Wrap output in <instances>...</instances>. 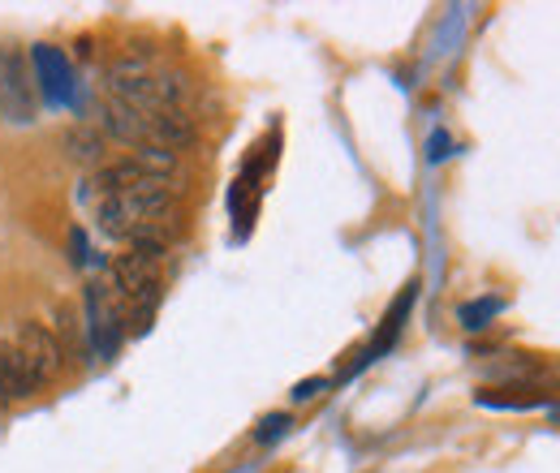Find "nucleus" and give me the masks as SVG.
I'll return each mask as SVG.
<instances>
[{
    "label": "nucleus",
    "mask_w": 560,
    "mask_h": 473,
    "mask_svg": "<svg viewBox=\"0 0 560 473\" xmlns=\"http://www.w3.org/2000/svg\"><path fill=\"white\" fill-rule=\"evenodd\" d=\"M177 211V194L168 190V181H147L135 186L117 199L95 206V228L108 237V241H130V233L142 224H168Z\"/></svg>",
    "instance_id": "obj_1"
},
{
    "label": "nucleus",
    "mask_w": 560,
    "mask_h": 473,
    "mask_svg": "<svg viewBox=\"0 0 560 473\" xmlns=\"http://www.w3.org/2000/svg\"><path fill=\"white\" fill-rule=\"evenodd\" d=\"M86 336H91V344H95L104 357H113L117 344L126 340V310H121V297H117L113 284H104V280H91V284H86Z\"/></svg>",
    "instance_id": "obj_2"
},
{
    "label": "nucleus",
    "mask_w": 560,
    "mask_h": 473,
    "mask_svg": "<svg viewBox=\"0 0 560 473\" xmlns=\"http://www.w3.org/2000/svg\"><path fill=\"white\" fill-rule=\"evenodd\" d=\"M0 113L13 126H31L35 121V86H31L22 52H13V48L0 52Z\"/></svg>",
    "instance_id": "obj_3"
},
{
    "label": "nucleus",
    "mask_w": 560,
    "mask_h": 473,
    "mask_svg": "<svg viewBox=\"0 0 560 473\" xmlns=\"http://www.w3.org/2000/svg\"><path fill=\"white\" fill-rule=\"evenodd\" d=\"M13 344L22 348V357L31 362V370H35V379L39 383H52V375L61 370V344H57V336H52V328L44 323V319H26L22 328H18V336H13Z\"/></svg>",
    "instance_id": "obj_4"
},
{
    "label": "nucleus",
    "mask_w": 560,
    "mask_h": 473,
    "mask_svg": "<svg viewBox=\"0 0 560 473\" xmlns=\"http://www.w3.org/2000/svg\"><path fill=\"white\" fill-rule=\"evenodd\" d=\"M95 130L104 138H113V142H121V146H135V151L151 142V138H147V113L130 108V104L117 99V95H104V99H100Z\"/></svg>",
    "instance_id": "obj_5"
},
{
    "label": "nucleus",
    "mask_w": 560,
    "mask_h": 473,
    "mask_svg": "<svg viewBox=\"0 0 560 473\" xmlns=\"http://www.w3.org/2000/svg\"><path fill=\"white\" fill-rule=\"evenodd\" d=\"M44 383L35 379V370H31V362L22 357V348L13 344V340H0V397L4 401H26V397H35Z\"/></svg>",
    "instance_id": "obj_6"
},
{
    "label": "nucleus",
    "mask_w": 560,
    "mask_h": 473,
    "mask_svg": "<svg viewBox=\"0 0 560 473\" xmlns=\"http://www.w3.org/2000/svg\"><path fill=\"white\" fill-rule=\"evenodd\" d=\"M61 146H66V155H70L73 164H82V168H91V173L108 164V138L100 134L95 126H86V121L70 126L66 138H61Z\"/></svg>",
    "instance_id": "obj_7"
},
{
    "label": "nucleus",
    "mask_w": 560,
    "mask_h": 473,
    "mask_svg": "<svg viewBox=\"0 0 560 473\" xmlns=\"http://www.w3.org/2000/svg\"><path fill=\"white\" fill-rule=\"evenodd\" d=\"M52 336L61 344V353L73 357V362H86V353H91V336H86V319L73 310L70 301H61L57 310H52Z\"/></svg>",
    "instance_id": "obj_8"
},
{
    "label": "nucleus",
    "mask_w": 560,
    "mask_h": 473,
    "mask_svg": "<svg viewBox=\"0 0 560 473\" xmlns=\"http://www.w3.org/2000/svg\"><path fill=\"white\" fill-rule=\"evenodd\" d=\"M147 138H151V146L182 151V146H190L199 138V130H195L190 113H151L147 117Z\"/></svg>",
    "instance_id": "obj_9"
},
{
    "label": "nucleus",
    "mask_w": 560,
    "mask_h": 473,
    "mask_svg": "<svg viewBox=\"0 0 560 473\" xmlns=\"http://www.w3.org/2000/svg\"><path fill=\"white\" fill-rule=\"evenodd\" d=\"M130 159L139 164L147 177H155V181H168V177H173V173L182 168L177 151H164V146H151V142H147V146H139V151H135Z\"/></svg>",
    "instance_id": "obj_10"
},
{
    "label": "nucleus",
    "mask_w": 560,
    "mask_h": 473,
    "mask_svg": "<svg viewBox=\"0 0 560 473\" xmlns=\"http://www.w3.org/2000/svg\"><path fill=\"white\" fill-rule=\"evenodd\" d=\"M324 388H328V379H302V383H298L289 397H293V405H302V401H315Z\"/></svg>",
    "instance_id": "obj_11"
},
{
    "label": "nucleus",
    "mask_w": 560,
    "mask_h": 473,
    "mask_svg": "<svg viewBox=\"0 0 560 473\" xmlns=\"http://www.w3.org/2000/svg\"><path fill=\"white\" fill-rule=\"evenodd\" d=\"M284 426H289V417H284V413H272V417L264 422V430H259L255 439H259V444H268V439H277V435H284Z\"/></svg>",
    "instance_id": "obj_12"
}]
</instances>
